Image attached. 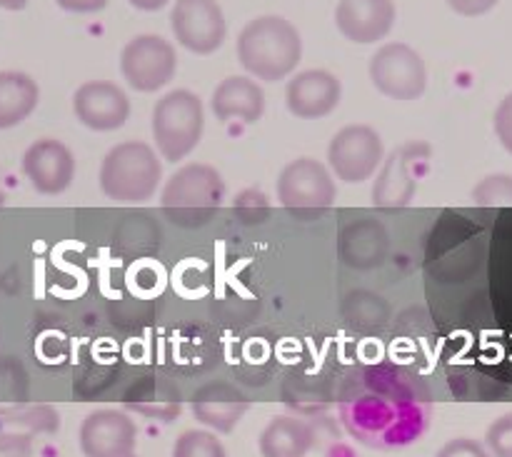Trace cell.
<instances>
[{
    "mask_svg": "<svg viewBox=\"0 0 512 457\" xmlns=\"http://www.w3.org/2000/svg\"><path fill=\"white\" fill-rule=\"evenodd\" d=\"M343 98V85L328 70H303L290 78L285 88V105L300 120H318L333 113Z\"/></svg>",
    "mask_w": 512,
    "mask_h": 457,
    "instance_id": "obj_15",
    "label": "cell"
},
{
    "mask_svg": "<svg viewBox=\"0 0 512 457\" xmlns=\"http://www.w3.org/2000/svg\"><path fill=\"white\" fill-rule=\"evenodd\" d=\"M138 445V428L120 410H95L80 425V450L85 457H128Z\"/></svg>",
    "mask_w": 512,
    "mask_h": 457,
    "instance_id": "obj_14",
    "label": "cell"
},
{
    "mask_svg": "<svg viewBox=\"0 0 512 457\" xmlns=\"http://www.w3.org/2000/svg\"><path fill=\"white\" fill-rule=\"evenodd\" d=\"M40 100V88L28 73L0 70V130H8L28 120Z\"/></svg>",
    "mask_w": 512,
    "mask_h": 457,
    "instance_id": "obj_21",
    "label": "cell"
},
{
    "mask_svg": "<svg viewBox=\"0 0 512 457\" xmlns=\"http://www.w3.org/2000/svg\"><path fill=\"white\" fill-rule=\"evenodd\" d=\"M23 175L40 195H60L73 185L75 158L60 140H35L23 153Z\"/></svg>",
    "mask_w": 512,
    "mask_h": 457,
    "instance_id": "obj_13",
    "label": "cell"
},
{
    "mask_svg": "<svg viewBox=\"0 0 512 457\" xmlns=\"http://www.w3.org/2000/svg\"><path fill=\"white\" fill-rule=\"evenodd\" d=\"M248 408L250 400L245 398L243 390L225 383V380L205 383L203 388L195 390L193 400H190V410H193L195 420L220 435L233 433L240 420H243V415L248 413Z\"/></svg>",
    "mask_w": 512,
    "mask_h": 457,
    "instance_id": "obj_17",
    "label": "cell"
},
{
    "mask_svg": "<svg viewBox=\"0 0 512 457\" xmlns=\"http://www.w3.org/2000/svg\"><path fill=\"white\" fill-rule=\"evenodd\" d=\"M485 448L490 457H512V413L500 415L485 433Z\"/></svg>",
    "mask_w": 512,
    "mask_h": 457,
    "instance_id": "obj_27",
    "label": "cell"
},
{
    "mask_svg": "<svg viewBox=\"0 0 512 457\" xmlns=\"http://www.w3.org/2000/svg\"><path fill=\"white\" fill-rule=\"evenodd\" d=\"M390 250V235L375 218L350 220L340 228L338 255L348 268L375 270L385 263Z\"/></svg>",
    "mask_w": 512,
    "mask_h": 457,
    "instance_id": "obj_18",
    "label": "cell"
},
{
    "mask_svg": "<svg viewBox=\"0 0 512 457\" xmlns=\"http://www.w3.org/2000/svg\"><path fill=\"white\" fill-rule=\"evenodd\" d=\"M233 213L243 220L245 225H258L268 218L270 213V200L263 190L248 188L235 198Z\"/></svg>",
    "mask_w": 512,
    "mask_h": 457,
    "instance_id": "obj_26",
    "label": "cell"
},
{
    "mask_svg": "<svg viewBox=\"0 0 512 457\" xmlns=\"http://www.w3.org/2000/svg\"><path fill=\"white\" fill-rule=\"evenodd\" d=\"M338 198V188L325 168L315 158H298L285 165L278 175V200L295 215H320Z\"/></svg>",
    "mask_w": 512,
    "mask_h": 457,
    "instance_id": "obj_7",
    "label": "cell"
},
{
    "mask_svg": "<svg viewBox=\"0 0 512 457\" xmlns=\"http://www.w3.org/2000/svg\"><path fill=\"white\" fill-rule=\"evenodd\" d=\"M383 138L370 125H345L328 145V168L343 183H365L383 163Z\"/></svg>",
    "mask_w": 512,
    "mask_h": 457,
    "instance_id": "obj_10",
    "label": "cell"
},
{
    "mask_svg": "<svg viewBox=\"0 0 512 457\" xmlns=\"http://www.w3.org/2000/svg\"><path fill=\"white\" fill-rule=\"evenodd\" d=\"M128 3L143 13H155V10H163L170 0H128Z\"/></svg>",
    "mask_w": 512,
    "mask_h": 457,
    "instance_id": "obj_32",
    "label": "cell"
},
{
    "mask_svg": "<svg viewBox=\"0 0 512 457\" xmlns=\"http://www.w3.org/2000/svg\"><path fill=\"white\" fill-rule=\"evenodd\" d=\"M120 73L138 93H155L175 78L178 55L160 35H138L120 53Z\"/></svg>",
    "mask_w": 512,
    "mask_h": 457,
    "instance_id": "obj_9",
    "label": "cell"
},
{
    "mask_svg": "<svg viewBox=\"0 0 512 457\" xmlns=\"http://www.w3.org/2000/svg\"><path fill=\"white\" fill-rule=\"evenodd\" d=\"M163 165L150 145L125 140L108 150L100 163V190L118 203H145L158 190Z\"/></svg>",
    "mask_w": 512,
    "mask_h": 457,
    "instance_id": "obj_4",
    "label": "cell"
},
{
    "mask_svg": "<svg viewBox=\"0 0 512 457\" xmlns=\"http://www.w3.org/2000/svg\"><path fill=\"white\" fill-rule=\"evenodd\" d=\"M445 3L463 18H480V15L490 13L500 0H445Z\"/></svg>",
    "mask_w": 512,
    "mask_h": 457,
    "instance_id": "obj_30",
    "label": "cell"
},
{
    "mask_svg": "<svg viewBox=\"0 0 512 457\" xmlns=\"http://www.w3.org/2000/svg\"><path fill=\"white\" fill-rule=\"evenodd\" d=\"M370 83L393 100H418L428 88V68L420 53L405 43H388L370 58Z\"/></svg>",
    "mask_w": 512,
    "mask_h": 457,
    "instance_id": "obj_8",
    "label": "cell"
},
{
    "mask_svg": "<svg viewBox=\"0 0 512 457\" xmlns=\"http://www.w3.org/2000/svg\"><path fill=\"white\" fill-rule=\"evenodd\" d=\"M398 10L393 0H340L335 25L355 45H373L393 30Z\"/></svg>",
    "mask_w": 512,
    "mask_h": 457,
    "instance_id": "obj_16",
    "label": "cell"
},
{
    "mask_svg": "<svg viewBox=\"0 0 512 457\" xmlns=\"http://www.w3.org/2000/svg\"><path fill=\"white\" fill-rule=\"evenodd\" d=\"M130 410L145 415V418H158L170 423L173 418L180 415V395L178 390L163 380H145V383L135 385L130 395L125 398Z\"/></svg>",
    "mask_w": 512,
    "mask_h": 457,
    "instance_id": "obj_22",
    "label": "cell"
},
{
    "mask_svg": "<svg viewBox=\"0 0 512 457\" xmlns=\"http://www.w3.org/2000/svg\"><path fill=\"white\" fill-rule=\"evenodd\" d=\"M173 457H228L213 430H185L173 445Z\"/></svg>",
    "mask_w": 512,
    "mask_h": 457,
    "instance_id": "obj_24",
    "label": "cell"
},
{
    "mask_svg": "<svg viewBox=\"0 0 512 457\" xmlns=\"http://www.w3.org/2000/svg\"><path fill=\"white\" fill-rule=\"evenodd\" d=\"M430 155L433 150L423 140H408L395 148L378 168V178L373 185V205L393 210L413 203L420 178L428 173Z\"/></svg>",
    "mask_w": 512,
    "mask_h": 457,
    "instance_id": "obj_6",
    "label": "cell"
},
{
    "mask_svg": "<svg viewBox=\"0 0 512 457\" xmlns=\"http://www.w3.org/2000/svg\"><path fill=\"white\" fill-rule=\"evenodd\" d=\"M75 118L95 133H113L130 118V98L110 80H88L73 95Z\"/></svg>",
    "mask_w": 512,
    "mask_h": 457,
    "instance_id": "obj_12",
    "label": "cell"
},
{
    "mask_svg": "<svg viewBox=\"0 0 512 457\" xmlns=\"http://www.w3.org/2000/svg\"><path fill=\"white\" fill-rule=\"evenodd\" d=\"M210 108L220 123L240 120L245 125H253L265 113V93L248 75H230L213 90Z\"/></svg>",
    "mask_w": 512,
    "mask_h": 457,
    "instance_id": "obj_19",
    "label": "cell"
},
{
    "mask_svg": "<svg viewBox=\"0 0 512 457\" xmlns=\"http://www.w3.org/2000/svg\"><path fill=\"white\" fill-rule=\"evenodd\" d=\"M13 457H15V455H13Z\"/></svg>",
    "mask_w": 512,
    "mask_h": 457,
    "instance_id": "obj_36",
    "label": "cell"
},
{
    "mask_svg": "<svg viewBox=\"0 0 512 457\" xmlns=\"http://www.w3.org/2000/svg\"><path fill=\"white\" fill-rule=\"evenodd\" d=\"M303 58V40L298 28L280 15H260L250 20L238 35V60L253 78L283 80Z\"/></svg>",
    "mask_w": 512,
    "mask_h": 457,
    "instance_id": "obj_2",
    "label": "cell"
},
{
    "mask_svg": "<svg viewBox=\"0 0 512 457\" xmlns=\"http://www.w3.org/2000/svg\"><path fill=\"white\" fill-rule=\"evenodd\" d=\"M205 113L203 103L195 93L180 88L155 103L153 108V138L155 148L168 163H180L198 148L203 138Z\"/></svg>",
    "mask_w": 512,
    "mask_h": 457,
    "instance_id": "obj_5",
    "label": "cell"
},
{
    "mask_svg": "<svg viewBox=\"0 0 512 457\" xmlns=\"http://www.w3.org/2000/svg\"><path fill=\"white\" fill-rule=\"evenodd\" d=\"M435 457H490V453L483 443H478V440L455 438L448 440Z\"/></svg>",
    "mask_w": 512,
    "mask_h": 457,
    "instance_id": "obj_29",
    "label": "cell"
},
{
    "mask_svg": "<svg viewBox=\"0 0 512 457\" xmlns=\"http://www.w3.org/2000/svg\"><path fill=\"white\" fill-rule=\"evenodd\" d=\"M493 128L495 135H498L500 145L512 155V93L505 95L498 103L493 115Z\"/></svg>",
    "mask_w": 512,
    "mask_h": 457,
    "instance_id": "obj_28",
    "label": "cell"
},
{
    "mask_svg": "<svg viewBox=\"0 0 512 457\" xmlns=\"http://www.w3.org/2000/svg\"><path fill=\"white\" fill-rule=\"evenodd\" d=\"M473 200L480 208H512V175L495 173L483 178L475 185Z\"/></svg>",
    "mask_w": 512,
    "mask_h": 457,
    "instance_id": "obj_25",
    "label": "cell"
},
{
    "mask_svg": "<svg viewBox=\"0 0 512 457\" xmlns=\"http://www.w3.org/2000/svg\"><path fill=\"white\" fill-rule=\"evenodd\" d=\"M0 205H3V190H0Z\"/></svg>",
    "mask_w": 512,
    "mask_h": 457,
    "instance_id": "obj_34",
    "label": "cell"
},
{
    "mask_svg": "<svg viewBox=\"0 0 512 457\" xmlns=\"http://www.w3.org/2000/svg\"><path fill=\"white\" fill-rule=\"evenodd\" d=\"M340 423L355 443L380 453L410 448L433 420L428 393L395 368H368L350 380L338 405Z\"/></svg>",
    "mask_w": 512,
    "mask_h": 457,
    "instance_id": "obj_1",
    "label": "cell"
},
{
    "mask_svg": "<svg viewBox=\"0 0 512 457\" xmlns=\"http://www.w3.org/2000/svg\"><path fill=\"white\" fill-rule=\"evenodd\" d=\"M128 457H138V455H135V453H133V455H128Z\"/></svg>",
    "mask_w": 512,
    "mask_h": 457,
    "instance_id": "obj_35",
    "label": "cell"
},
{
    "mask_svg": "<svg viewBox=\"0 0 512 457\" xmlns=\"http://www.w3.org/2000/svg\"><path fill=\"white\" fill-rule=\"evenodd\" d=\"M313 443V425L293 415H278L260 433L258 448L263 457H305Z\"/></svg>",
    "mask_w": 512,
    "mask_h": 457,
    "instance_id": "obj_20",
    "label": "cell"
},
{
    "mask_svg": "<svg viewBox=\"0 0 512 457\" xmlns=\"http://www.w3.org/2000/svg\"><path fill=\"white\" fill-rule=\"evenodd\" d=\"M225 180L213 165L190 163L175 170L160 193V210L180 228H203L218 215Z\"/></svg>",
    "mask_w": 512,
    "mask_h": 457,
    "instance_id": "obj_3",
    "label": "cell"
},
{
    "mask_svg": "<svg viewBox=\"0 0 512 457\" xmlns=\"http://www.w3.org/2000/svg\"><path fill=\"white\" fill-rule=\"evenodd\" d=\"M25 5H28V0H0V8H3V10H13V13L23 10Z\"/></svg>",
    "mask_w": 512,
    "mask_h": 457,
    "instance_id": "obj_33",
    "label": "cell"
},
{
    "mask_svg": "<svg viewBox=\"0 0 512 457\" xmlns=\"http://www.w3.org/2000/svg\"><path fill=\"white\" fill-rule=\"evenodd\" d=\"M170 28L175 40L195 55L215 53L228 35V23L218 0H175Z\"/></svg>",
    "mask_w": 512,
    "mask_h": 457,
    "instance_id": "obj_11",
    "label": "cell"
},
{
    "mask_svg": "<svg viewBox=\"0 0 512 457\" xmlns=\"http://www.w3.org/2000/svg\"><path fill=\"white\" fill-rule=\"evenodd\" d=\"M388 303L378 295L370 293H355L345 300V318L355 325V328L378 330L388 323Z\"/></svg>",
    "mask_w": 512,
    "mask_h": 457,
    "instance_id": "obj_23",
    "label": "cell"
},
{
    "mask_svg": "<svg viewBox=\"0 0 512 457\" xmlns=\"http://www.w3.org/2000/svg\"><path fill=\"white\" fill-rule=\"evenodd\" d=\"M60 10L65 13H75V15H93L105 10L108 0H55Z\"/></svg>",
    "mask_w": 512,
    "mask_h": 457,
    "instance_id": "obj_31",
    "label": "cell"
}]
</instances>
